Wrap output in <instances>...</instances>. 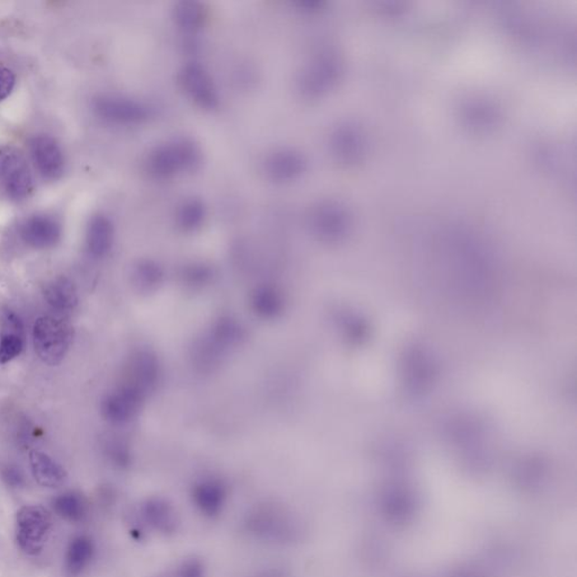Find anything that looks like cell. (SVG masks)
Segmentation results:
<instances>
[{
    "instance_id": "cell-1",
    "label": "cell",
    "mask_w": 577,
    "mask_h": 577,
    "mask_svg": "<svg viewBox=\"0 0 577 577\" xmlns=\"http://www.w3.org/2000/svg\"><path fill=\"white\" fill-rule=\"evenodd\" d=\"M203 161V149L194 140L175 138L150 150L144 159V168L156 180H171L198 170Z\"/></svg>"
},
{
    "instance_id": "cell-2",
    "label": "cell",
    "mask_w": 577,
    "mask_h": 577,
    "mask_svg": "<svg viewBox=\"0 0 577 577\" xmlns=\"http://www.w3.org/2000/svg\"><path fill=\"white\" fill-rule=\"evenodd\" d=\"M73 328L61 319L37 318L33 326V345L42 363L55 367L63 363L73 342Z\"/></svg>"
},
{
    "instance_id": "cell-3",
    "label": "cell",
    "mask_w": 577,
    "mask_h": 577,
    "mask_svg": "<svg viewBox=\"0 0 577 577\" xmlns=\"http://www.w3.org/2000/svg\"><path fill=\"white\" fill-rule=\"evenodd\" d=\"M340 72V64L334 55L318 54L299 70L295 88L304 100H317L335 85Z\"/></svg>"
},
{
    "instance_id": "cell-4",
    "label": "cell",
    "mask_w": 577,
    "mask_h": 577,
    "mask_svg": "<svg viewBox=\"0 0 577 577\" xmlns=\"http://www.w3.org/2000/svg\"><path fill=\"white\" fill-rule=\"evenodd\" d=\"M53 529L49 510L42 505H25L16 515V541L23 552L30 556L44 551Z\"/></svg>"
},
{
    "instance_id": "cell-5",
    "label": "cell",
    "mask_w": 577,
    "mask_h": 577,
    "mask_svg": "<svg viewBox=\"0 0 577 577\" xmlns=\"http://www.w3.org/2000/svg\"><path fill=\"white\" fill-rule=\"evenodd\" d=\"M0 182L8 196L16 201L29 198L35 190L30 167L20 150L0 148Z\"/></svg>"
},
{
    "instance_id": "cell-6",
    "label": "cell",
    "mask_w": 577,
    "mask_h": 577,
    "mask_svg": "<svg viewBox=\"0 0 577 577\" xmlns=\"http://www.w3.org/2000/svg\"><path fill=\"white\" fill-rule=\"evenodd\" d=\"M180 84L186 96L200 109L217 110L220 95L217 85L209 70L199 61H190L183 65L180 72Z\"/></svg>"
},
{
    "instance_id": "cell-7",
    "label": "cell",
    "mask_w": 577,
    "mask_h": 577,
    "mask_svg": "<svg viewBox=\"0 0 577 577\" xmlns=\"http://www.w3.org/2000/svg\"><path fill=\"white\" fill-rule=\"evenodd\" d=\"M262 170L272 183L290 184L304 175L308 170V161L298 149L276 148L263 159Z\"/></svg>"
},
{
    "instance_id": "cell-8",
    "label": "cell",
    "mask_w": 577,
    "mask_h": 577,
    "mask_svg": "<svg viewBox=\"0 0 577 577\" xmlns=\"http://www.w3.org/2000/svg\"><path fill=\"white\" fill-rule=\"evenodd\" d=\"M94 111L101 119L115 124H140L153 115V109L144 102L124 96L106 95L94 102Z\"/></svg>"
},
{
    "instance_id": "cell-9",
    "label": "cell",
    "mask_w": 577,
    "mask_h": 577,
    "mask_svg": "<svg viewBox=\"0 0 577 577\" xmlns=\"http://www.w3.org/2000/svg\"><path fill=\"white\" fill-rule=\"evenodd\" d=\"M31 156L36 170L45 180H59L65 172V157L59 144L49 135H37L30 143Z\"/></svg>"
},
{
    "instance_id": "cell-10",
    "label": "cell",
    "mask_w": 577,
    "mask_h": 577,
    "mask_svg": "<svg viewBox=\"0 0 577 577\" xmlns=\"http://www.w3.org/2000/svg\"><path fill=\"white\" fill-rule=\"evenodd\" d=\"M144 393L131 384L116 389L103 401L102 414L111 423H125L137 414Z\"/></svg>"
},
{
    "instance_id": "cell-11",
    "label": "cell",
    "mask_w": 577,
    "mask_h": 577,
    "mask_svg": "<svg viewBox=\"0 0 577 577\" xmlns=\"http://www.w3.org/2000/svg\"><path fill=\"white\" fill-rule=\"evenodd\" d=\"M20 233L27 245L37 250H45L54 247L60 241L63 229L54 217L36 214L23 223Z\"/></svg>"
},
{
    "instance_id": "cell-12",
    "label": "cell",
    "mask_w": 577,
    "mask_h": 577,
    "mask_svg": "<svg viewBox=\"0 0 577 577\" xmlns=\"http://www.w3.org/2000/svg\"><path fill=\"white\" fill-rule=\"evenodd\" d=\"M25 326L21 318L11 309L0 313V364L16 359L25 350Z\"/></svg>"
},
{
    "instance_id": "cell-13",
    "label": "cell",
    "mask_w": 577,
    "mask_h": 577,
    "mask_svg": "<svg viewBox=\"0 0 577 577\" xmlns=\"http://www.w3.org/2000/svg\"><path fill=\"white\" fill-rule=\"evenodd\" d=\"M345 214L334 203H319L309 210L308 224L313 234L322 238H333L344 227Z\"/></svg>"
},
{
    "instance_id": "cell-14",
    "label": "cell",
    "mask_w": 577,
    "mask_h": 577,
    "mask_svg": "<svg viewBox=\"0 0 577 577\" xmlns=\"http://www.w3.org/2000/svg\"><path fill=\"white\" fill-rule=\"evenodd\" d=\"M29 462L32 475L37 484L48 489H58L67 481L68 473L65 469L48 453L32 450L29 453Z\"/></svg>"
},
{
    "instance_id": "cell-15",
    "label": "cell",
    "mask_w": 577,
    "mask_h": 577,
    "mask_svg": "<svg viewBox=\"0 0 577 577\" xmlns=\"http://www.w3.org/2000/svg\"><path fill=\"white\" fill-rule=\"evenodd\" d=\"M114 241V227L105 215H96L88 224L86 245L89 254L95 259L109 254Z\"/></svg>"
},
{
    "instance_id": "cell-16",
    "label": "cell",
    "mask_w": 577,
    "mask_h": 577,
    "mask_svg": "<svg viewBox=\"0 0 577 577\" xmlns=\"http://www.w3.org/2000/svg\"><path fill=\"white\" fill-rule=\"evenodd\" d=\"M173 21L183 35L194 36L204 29L206 11L198 2L176 3L173 8Z\"/></svg>"
},
{
    "instance_id": "cell-17",
    "label": "cell",
    "mask_w": 577,
    "mask_h": 577,
    "mask_svg": "<svg viewBox=\"0 0 577 577\" xmlns=\"http://www.w3.org/2000/svg\"><path fill=\"white\" fill-rule=\"evenodd\" d=\"M44 295L46 303L57 311H73L78 304L77 289L72 280L58 276L45 285Z\"/></svg>"
},
{
    "instance_id": "cell-18",
    "label": "cell",
    "mask_w": 577,
    "mask_h": 577,
    "mask_svg": "<svg viewBox=\"0 0 577 577\" xmlns=\"http://www.w3.org/2000/svg\"><path fill=\"white\" fill-rule=\"evenodd\" d=\"M208 209L203 200L196 198L185 199L177 206V226L186 233L198 231L205 223Z\"/></svg>"
},
{
    "instance_id": "cell-19",
    "label": "cell",
    "mask_w": 577,
    "mask_h": 577,
    "mask_svg": "<svg viewBox=\"0 0 577 577\" xmlns=\"http://www.w3.org/2000/svg\"><path fill=\"white\" fill-rule=\"evenodd\" d=\"M159 373L157 360L154 356L144 352L135 358L133 364L134 383L131 386L144 393L156 383Z\"/></svg>"
},
{
    "instance_id": "cell-20",
    "label": "cell",
    "mask_w": 577,
    "mask_h": 577,
    "mask_svg": "<svg viewBox=\"0 0 577 577\" xmlns=\"http://www.w3.org/2000/svg\"><path fill=\"white\" fill-rule=\"evenodd\" d=\"M93 545L91 541L85 537H78L70 543L67 558H65V567L72 575H77L85 569L88 562L91 561Z\"/></svg>"
},
{
    "instance_id": "cell-21",
    "label": "cell",
    "mask_w": 577,
    "mask_h": 577,
    "mask_svg": "<svg viewBox=\"0 0 577 577\" xmlns=\"http://www.w3.org/2000/svg\"><path fill=\"white\" fill-rule=\"evenodd\" d=\"M253 307L263 317H274L283 311L284 302L281 294L274 288L263 287L253 297Z\"/></svg>"
},
{
    "instance_id": "cell-22",
    "label": "cell",
    "mask_w": 577,
    "mask_h": 577,
    "mask_svg": "<svg viewBox=\"0 0 577 577\" xmlns=\"http://www.w3.org/2000/svg\"><path fill=\"white\" fill-rule=\"evenodd\" d=\"M54 508L60 517L69 521H79L83 518L85 508H84L83 501L77 495L67 492L57 497L54 501Z\"/></svg>"
},
{
    "instance_id": "cell-23",
    "label": "cell",
    "mask_w": 577,
    "mask_h": 577,
    "mask_svg": "<svg viewBox=\"0 0 577 577\" xmlns=\"http://www.w3.org/2000/svg\"><path fill=\"white\" fill-rule=\"evenodd\" d=\"M134 275L137 279V284L143 289H148L161 284L163 274L161 267L156 263L144 261L137 266Z\"/></svg>"
},
{
    "instance_id": "cell-24",
    "label": "cell",
    "mask_w": 577,
    "mask_h": 577,
    "mask_svg": "<svg viewBox=\"0 0 577 577\" xmlns=\"http://www.w3.org/2000/svg\"><path fill=\"white\" fill-rule=\"evenodd\" d=\"M241 327L232 321H223L215 327L214 337L219 343L232 344L241 339Z\"/></svg>"
},
{
    "instance_id": "cell-25",
    "label": "cell",
    "mask_w": 577,
    "mask_h": 577,
    "mask_svg": "<svg viewBox=\"0 0 577 577\" xmlns=\"http://www.w3.org/2000/svg\"><path fill=\"white\" fill-rule=\"evenodd\" d=\"M15 74L11 69L0 68V102L6 100L15 87Z\"/></svg>"
},
{
    "instance_id": "cell-26",
    "label": "cell",
    "mask_w": 577,
    "mask_h": 577,
    "mask_svg": "<svg viewBox=\"0 0 577 577\" xmlns=\"http://www.w3.org/2000/svg\"><path fill=\"white\" fill-rule=\"evenodd\" d=\"M5 475H6L9 482H15L16 484L22 480L20 472H17L15 468H8L7 471L5 472Z\"/></svg>"
}]
</instances>
